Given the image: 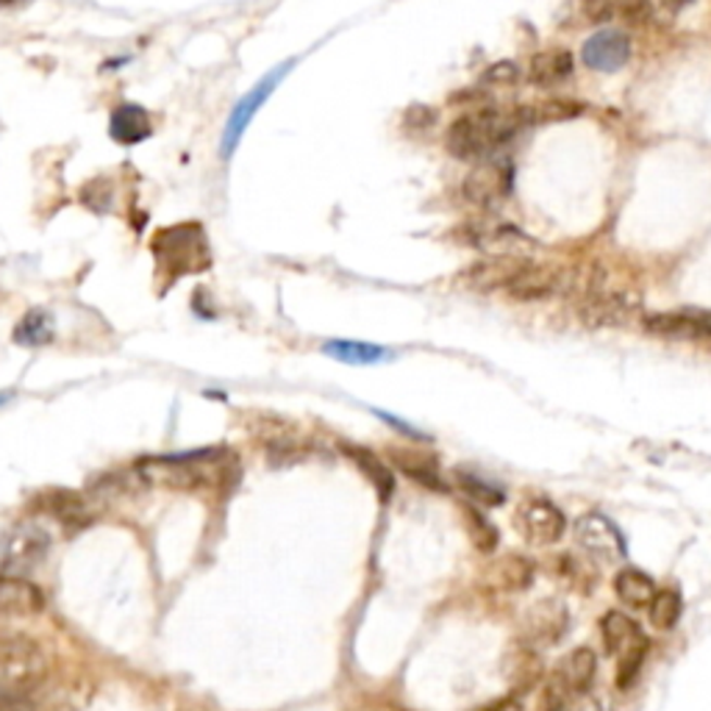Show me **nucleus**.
I'll use <instances>...</instances> for the list:
<instances>
[{
	"label": "nucleus",
	"instance_id": "obj_1",
	"mask_svg": "<svg viewBox=\"0 0 711 711\" xmlns=\"http://www.w3.org/2000/svg\"><path fill=\"white\" fill-rule=\"evenodd\" d=\"M528 125V112L520 109H478V112L462 114L448 125L445 148L450 157L462 162H484L492 157V150L509 142L520 128Z\"/></svg>",
	"mask_w": 711,
	"mask_h": 711
},
{
	"label": "nucleus",
	"instance_id": "obj_2",
	"mask_svg": "<svg viewBox=\"0 0 711 711\" xmlns=\"http://www.w3.org/2000/svg\"><path fill=\"white\" fill-rule=\"evenodd\" d=\"M234 467H237V462H234L225 450H198V453L159 459V462H153L150 467L142 470L148 475H153L157 481L170 484V487L203 489L225 484V478H228V473H232Z\"/></svg>",
	"mask_w": 711,
	"mask_h": 711
},
{
	"label": "nucleus",
	"instance_id": "obj_3",
	"mask_svg": "<svg viewBox=\"0 0 711 711\" xmlns=\"http://www.w3.org/2000/svg\"><path fill=\"white\" fill-rule=\"evenodd\" d=\"M153 257L157 264L175 278L189 273H203L212 264V250L200 223H178L162 228L153 237Z\"/></svg>",
	"mask_w": 711,
	"mask_h": 711
},
{
	"label": "nucleus",
	"instance_id": "obj_4",
	"mask_svg": "<svg viewBox=\"0 0 711 711\" xmlns=\"http://www.w3.org/2000/svg\"><path fill=\"white\" fill-rule=\"evenodd\" d=\"M48 659L34 639L0 631V689L28 695L45 678Z\"/></svg>",
	"mask_w": 711,
	"mask_h": 711
},
{
	"label": "nucleus",
	"instance_id": "obj_5",
	"mask_svg": "<svg viewBox=\"0 0 711 711\" xmlns=\"http://www.w3.org/2000/svg\"><path fill=\"white\" fill-rule=\"evenodd\" d=\"M600 637H603L606 653L618 656V687L628 689L648 656V637L623 612H609L600 620Z\"/></svg>",
	"mask_w": 711,
	"mask_h": 711
},
{
	"label": "nucleus",
	"instance_id": "obj_6",
	"mask_svg": "<svg viewBox=\"0 0 711 711\" xmlns=\"http://www.w3.org/2000/svg\"><path fill=\"white\" fill-rule=\"evenodd\" d=\"M48 548L50 537L42 525H14L7 537H3V545H0V570H3V575H17V578H23V573L37 567L45 556H48Z\"/></svg>",
	"mask_w": 711,
	"mask_h": 711
},
{
	"label": "nucleus",
	"instance_id": "obj_7",
	"mask_svg": "<svg viewBox=\"0 0 711 711\" xmlns=\"http://www.w3.org/2000/svg\"><path fill=\"white\" fill-rule=\"evenodd\" d=\"M289 67H292V62L278 64V67H275L273 73L264 75L262 82H259L257 87L250 89V92L245 95L242 100H239L237 109H234V112H232V117H228V125H225V132H223V157L225 159L232 157L234 150H237L239 139H242V134L248 132L250 120L257 117L259 109L264 107V100H267L270 95H273V89L278 87V84H282V78L289 73Z\"/></svg>",
	"mask_w": 711,
	"mask_h": 711
},
{
	"label": "nucleus",
	"instance_id": "obj_8",
	"mask_svg": "<svg viewBox=\"0 0 711 711\" xmlns=\"http://www.w3.org/2000/svg\"><path fill=\"white\" fill-rule=\"evenodd\" d=\"M517 528L531 545H553L564 537L567 531V520H564L562 509L553 506L545 498H531L520 506L517 512Z\"/></svg>",
	"mask_w": 711,
	"mask_h": 711
},
{
	"label": "nucleus",
	"instance_id": "obj_9",
	"mask_svg": "<svg viewBox=\"0 0 711 711\" xmlns=\"http://www.w3.org/2000/svg\"><path fill=\"white\" fill-rule=\"evenodd\" d=\"M512 164L506 159H484L478 167L470 170L464 178L462 192L475 207H492L498 200H503L512 189Z\"/></svg>",
	"mask_w": 711,
	"mask_h": 711
},
{
	"label": "nucleus",
	"instance_id": "obj_10",
	"mask_svg": "<svg viewBox=\"0 0 711 711\" xmlns=\"http://www.w3.org/2000/svg\"><path fill=\"white\" fill-rule=\"evenodd\" d=\"M581 57H584L587 67L598 70V73H618L631 59V37L620 28H606L584 42Z\"/></svg>",
	"mask_w": 711,
	"mask_h": 711
},
{
	"label": "nucleus",
	"instance_id": "obj_11",
	"mask_svg": "<svg viewBox=\"0 0 711 711\" xmlns=\"http://www.w3.org/2000/svg\"><path fill=\"white\" fill-rule=\"evenodd\" d=\"M575 539L587 553L606 556V559H623L625 556V539L620 534L618 525L609 517L598 512H589L578 517L575 523Z\"/></svg>",
	"mask_w": 711,
	"mask_h": 711
},
{
	"label": "nucleus",
	"instance_id": "obj_12",
	"mask_svg": "<svg viewBox=\"0 0 711 711\" xmlns=\"http://www.w3.org/2000/svg\"><path fill=\"white\" fill-rule=\"evenodd\" d=\"M525 264H528L525 259L503 253V257H492V259H484V262H475L473 267H467L462 275H459V282H462L467 289H475V292L506 289L509 284L514 282V278H517L520 273H523Z\"/></svg>",
	"mask_w": 711,
	"mask_h": 711
},
{
	"label": "nucleus",
	"instance_id": "obj_13",
	"mask_svg": "<svg viewBox=\"0 0 711 711\" xmlns=\"http://www.w3.org/2000/svg\"><path fill=\"white\" fill-rule=\"evenodd\" d=\"M645 332L653 337L695 339L711 337V312H659L643 320Z\"/></svg>",
	"mask_w": 711,
	"mask_h": 711
},
{
	"label": "nucleus",
	"instance_id": "obj_14",
	"mask_svg": "<svg viewBox=\"0 0 711 711\" xmlns=\"http://www.w3.org/2000/svg\"><path fill=\"white\" fill-rule=\"evenodd\" d=\"M564 287V273L559 267H553V264H525L523 273L514 278L509 287H506V292L512 295L514 300H545V298H553L559 289Z\"/></svg>",
	"mask_w": 711,
	"mask_h": 711
},
{
	"label": "nucleus",
	"instance_id": "obj_15",
	"mask_svg": "<svg viewBox=\"0 0 711 711\" xmlns=\"http://www.w3.org/2000/svg\"><path fill=\"white\" fill-rule=\"evenodd\" d=\"M570 614L559 600H539L525 614V639L537 645H553L567 631Z\"/></svg>",
	"mask_w": 711,
	"mask_h": 711
},
{
	"label": "nucleus",
	"instance_id": "obj_16",
	"mask_svg": "<svg viewBox=\"0 0 711 711\" xmlns=\"http://www.w3.org/2000/svg\"><path fill=\"white\" fill-rule=\"evenodd\" d=\"M45 609V595L32 581L0 575V618H32Z\"/></svg>",
	"mask_w": 711,
	"mask_h": 711
},
{
	"label": "nucleus",
	"instance_id": "obj_17",
	"mask_svg": "<svg viewBox=\"0 0 711 711\" xmlns=\"http://www.w3.org/2000/svg\"><path fill=\"white\" fill-rule=\"evenodd\" d=\"M595 673H598V656H595L589 648H575L573 653L556 668L553 678L575 698V695L589 693Z\"/></svg>",
	"mask_w": 711,
	"mask_h": 711
},
{
	"label": "nucleus",
	"instance_id": "obj_18",
	"mask_svg": "<svg viewBox=\"0 0 711 711\" xmlns=\"http://www.w3.org/2000/svg\"><path fill=\"white\" fill-rule=\"evenodd\" d=\"M487 578L500 592H523V589L531 587V581H534V562H531L528 556L520 553L500 556L498 562L489 567Z\"/></svg>",
	"mask_w": 711,
	"mask_h": 711
},
{
	"label": "nucleus",
	"instance_id": "obj_19",
	"mask_svg": "<svg viewBox=\"0 0 711 711\" xmlns=\"http://www.w3.org/2000/svg\"><path fill=\"white\" fill-rule=\"evenodd\" d=\"M570 75H573V57H570V50H539L528 62V82L537 84V87H553V84H562Z\"/></svg>",
	"mask_w": 711,
	"mask_h": 711
},
{
	"label": "nucleus",
	"instance_id": "obj_20",
	"mask_svg": "<svg viewBox=\"0 0 711 711\" xmlns=\"http://www.w3.org/2000/svg\"><path fill=\"white\" fill-rule=\"evenodd\" d=\"M342 453L348 456L356 467H359V473L367 475L370 484H373L375 492H378L381 503H389V498H392L395 492V478H392V470L387 467V462H381L373 450L359 448V445H350V442L342 445Z\"/></svg>",
	"mask_w": 711,
	"mask_h": 711
},
{
	"label": "nucleus",
	"instance_id": "obj_21",
	"mask_svg": "<svg viewBox=\"0 0 711 711\" xmlns=\"http://www.w3.org/2000/svg\"><path fill=\"white\" fill-rule=\"evenodd\" d=\"M389 459H392V464L400 470V473L414 478L417 484H423V487H428L431 492H445V484L442 478H439V470H437V459H431L428 453L414 448L412 450L392 448L389 450Z\"/></svg>",
	"mask_w": 711,
	"mask_h": 711
},
{
	"label": "nucleus",
	"instance_id": "obj_22",
	"mask_svg": "<svg viewBox=\"0 0 711 711\" xmlns=\"http://www.w3.org/2000/svg\"><path fill=\"white\" fill-rule=\"evenodd\" d=\"M150 132H153V125H150L148 112L142 107H132V103L114 109L112 120H109V134L120 145L142 142L150 137Z\"/></svg>",
	"mask_w": 711,
	"mask_h": 711
},
{
	"label": "nucleus",
	"instance_id": "obj_23",
	"mask_svg": "<svg viewBox=\"0 0 711 711\" xmlns=\"http://www.w3.org/2000/svg\"><path fill=\"white\" fill-rule=\"evenodd\" d=\"M42 503H45V509H48V514H53V517H57L59 523L70 531H78V528H84V525L92 523V514H89L87 500H84L78 492L57 489V492L45 495Z\"/></svg>",
	"mask_w": 711,
	"mask_h": 711
},
{
	"label": "nucleus",
	"instance_id": "obj_24",
	"mask_svg": "<svg viewBox=\"0 0 711 711\" xmlns=\"http://www.w3.org/2000/svg\"><path fill=\"white\" fill-rule=\"evenodd\" d=\"M614 592L631 609H648L659 589H656L653 578L648 573H643L637 567H625L614 578Z\"/></svg>",
	"mask_w": 711,
	"mask_h": 711
},
{
	"label": "nucleus",
	"instance_id": "obj_25",
	"mask_svg": "<svg viewBox=\"0 0 711 711\" xmlns=\"http://www.w3.org/2000/svg\"><path fill=\"white\" fill-rule=\"evenodd\" d=\"M53 317L42 309H34V312L25 314L23 320L14 328V342L25 345V348H39V345H48L53 339Z\"/></svg>",
	"mask_w": 711,
	"mask_h": 711
},
{
	"label": "nucleus",
	"instance_id": "obj_26",
	"mask_svg": "<svg viewBox=\"0 0 711 711\" xmlns=\"http://www.w3.org/2000/svg\"><path fill=\"white\" fill-rule=\"evenodd\" d=\"M462 520L475 550H481V553H495V548H498V528H495L492 520L484 512H478V506H464Z\"/></svg>",
	"mask_w": 711,
	"mask_h": 711
},
{
	"label": "nucleus",
	"instance_id": "obj_27",
	"mask_svg": "<svg viewBox=\"0 0 711 711\" xmlns=\"http://www.w3.org/2000/svg\"><path fill=\"white\" fill-rule=\"evenodd\" d=\"M323 350L332 356V359H337V362H345V364H378L387 359V350L378 348V345L345 342V339L325 342Z\"/></svg>",
	"mask_w": 711,
	"mask_h": 711
},
{
	"label": "nucleus",
	"instance_id": "obj_28",
	"mask_svg": "<svg viewBox=\"0 0 711 711\" xmlns=\"http://www.w3.org/2000/svg\"><path fill=\"white\" fill-rule=\"evenodd\" d=\"M525 112H528V125L531 123H562V120L578 117V114L584 112V107L575 103V100H567V98H548V100H542V103H537V107H525Z\"/></svg>",
	"mask_w": 711,
	"mask_h": 711
},
{
	"label": "nucleus",
	"instance_id": "obj_29",
	"mask_svg": "<svg viewBox=\"0 0 711 711\" xmlns=\"http://www.w3.org/2000/svg\"><path fill=\"white\" fill-rule=\"evenodd\" d=\"M650 609V623L659 631H670L681 618V595L675 589H659Z\"/></svg>",
	"mask_w": 711,
	"mask_h": 711
},
{
	"label": "nucleus",
	"instance_id": "obj_30",
	"mask_svg": "<svg viewBox=\"0 0 711 711\" xmlns=\"http://www.w3.org/2000/svg\"><path fill=\"white\" fill-rule=\"evenodd\" d=\"M456 481H459V487H462L478 506H500L506 500L498 487H492V484L475 478V475L470 473H459L456 475Z\"/></svg>",
	"mask_w": 711,
	"mask_h": 711
},
{
	"label": "nucleus",
	"instance_id": "obj_31",
	"mask_svg": "<svg viewBox=\"0 0 711 711\" xmlns=\"http://www.w3.org/2000/svg\"><path fill=\"white\" fill-rule=\"evenodd\" d=\"M570 698H573V695L550 675L548 684L542 687V695H539L537 711H570Z\"/></svg>",
	"mask_w": 711,
	"mask_h": 711
},
{
	"label": "nucleus",
	"instance_id": "obj_32",
	"mask_svg": "<svg viewBox=\"0 0 711 711\" xmlns=\"http://www.w3.org/2000/svg\"><path fill=\"white\" fill-rule=\"evenodd\" d=\"M484 84H495V87H512L520 82V67L514 62H495L484 70Z\"/></svg>",
	"mask_w": 711,
	"mask_h": 711
},
{
	"label": "nucleus",
	"instance_id": "obj_33",
	"mask_svg": "<svg viewBox=\"0 0 711 711\" xmlns=\"http://www.w3.org/2000/svg\"><path fill=\"white\" fill-rule=\"evenodd\" d=\"M0 711H37L32 698L23 693H12V689H0Z\"/></svg>",
	"mask_w": 711,
	"mask_h": 711
},
{
	"label": "nucleus",
	"instance_id": "obj_34",
	"mask_svg": "<svg viewBox=\"0 0 711 711\" xmlns=\"http://www.w3.org/2000/svg\"><path fill=\"white\" fill-rule=\"evenodd\" d=\"M3 400H7V398H3V395H0V403H3Z\"/></svg>",
	"mask_w": 711,
	"mask_h": 711
}]
</instances>
